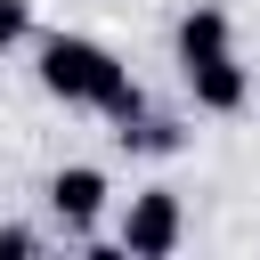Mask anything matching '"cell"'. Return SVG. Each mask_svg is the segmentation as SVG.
<instances>
[{
	"mask_svg": "<svg viewBox=\"0 0 260 260\" xmlns=\"http://www.w3.org/2000/svg\"><path fill=\"white\" fill-rule=\"evenodd\" d=\"M106 195H114V187H106V171H98V162H65V171L49 179V211H57V228H65V236H89V228H98V211H106Z\"/></svg>",
	"mask_w": 260,
	"mask_h": 260,
	"instance_id": "4",
	"label": "cell"
},
{
	"mask_svg": "<svg viewBox=\"0 0 260 260\" xmlns=\"http://www.w3.org/2000/svg\"><path fill=\"white\" fill-rule=\"evenodd\" d=\"M171 49H179V65H195V57H219V49H236V24H228V8H211V0H195V8L179 16V32H171Z\"/></svg>",
	"mask_w": 260,
	"mask_h": 260,
	"instance_id": "5",
	"label": "cell"
},
{
	"mask_svg": "<svg viewBox=\"0 0 260 260\" xmlns=\"http://www.w3.org/2000/svg\"><path fill=\"white\" fill-rule=\"evenodd\" d=\"M179 81H187V98H195L203 114H244V106H252V73L236 65V49H219V57H195V65H179Z\"/></svg>",
	"mask_w": 260,
	"mask_h": 260,
	"instance_id": "3",
	"label": "cell"
},
{
	"mask_svg": "<svg viewBox=\"0 0 260 260\" xmlns=\"http://www.w3.org/2000/svg\"><path fill=\"white\" fill-rule=\"evenodd\" d=\"M24 252H41V236L32 228H0V260H24Z\"/></svg>",
	"mask_w": 260,
	"mask_h": 260,
	"instance_id": "8",
	"label": "cell"
},
{
	"mask_svg": "<svg viewBox=\"0 0 260 260\" xmlns=\"http://www.w3.org/2000/svg\"><path fill=\"white\" fill-rule=\"evenodd\" d=\"M41 89H49L57 106H89V114H106L114 130L146 122V89L130 81V65H122L114 49L81 41V32H49V41H41Z\"/></svg>",
	"mask_w": 260,
	"mask_h": 260,
	"instance_id": "1",
	"label": "cell"
},
{
	"mask_svg": "<svg viewBox=\"0 0 260 260\" xmlns=\"http://www.w3.org/2000/svg\"><path fill=\"white\" fill-rule=\"evenodd\" d=\"M122 146H138V154H179V122L146 114V122H130V130H122Z\"/></svg>",
	"mask_w": 260,
	"mask_h": 260,
	"instance_id": "6",
	"label": "cell"
},
{
	"mask_svg": "<svg viewBox=\"0 0 260 260\" xmlns=\"http://www.w3.org/2000/svg\"><path fill=\"white\" fill-rule=\"evenodd\" d=\"M24 32H32V0H0V57H8Z\"/></svg>",
	"mask_w": 260,
	"mask_h": 260,
	"instance_id": "7",
	"label": "cell"
},
{
	"mask_svg": "<svg viewBox=\"0 0 260 260\" xmlns=\"http://www.w3.org/2000/svg\"><path fill=\"white\" fill-rule=\"evenodd\" d=\"M179 236H187L179 195H171V187H138V195L122 203V236H114V252H130V260H171Z\"/></svg>",
	"mask_w": 260,
	"mask_h": 260,
	"instance_id": "2",
	"label": "cell"
}]
</instances>
